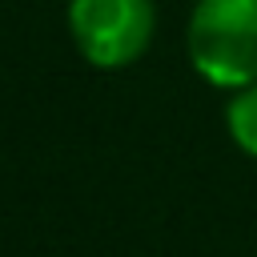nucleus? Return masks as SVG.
<instances>
[{"label":"nucleus","mask_w":257,"mask_h":257,"mask_svg":"<svg viewBox=\"0 0 257 257\" xmlns=\"http://www.w3.org/2000/svg\"><path fill=\"white\" fill-rule=\"evenodd\" d=\"M185 48L193 72L213 88H245L257 80V0H197Z\"/></svg>","instance_id":"obj_1"},{"label":"nucleus","mask_w":257,"mask_h":257,"mask_svg":"<svg viewBox=\"0 0 257 257\" xmlns=\"http://www.w3.org/2000/svg\"><path fill=\"white\" fill-rule=\"evenodd\" d=\"M157 32L153 0H68V36L92 68H128Z\"/></svg>","instance_id":"obj_2"},{"label":"nucleus","mask_w":257,"mask_h":257,"mask_svg":"<svg viewBox=\"0 0 257 257\" xmlns=\"http://www.w3.org/2000/svg\"><path fill=\"white\" fill-rule=\"evenodd\" d=\"M225 124H229V137L241 153L257 157V80L237 88L229 108H225Z\"/></svg>","instance_id":"obj_3"}]
</instances>
